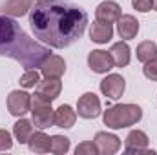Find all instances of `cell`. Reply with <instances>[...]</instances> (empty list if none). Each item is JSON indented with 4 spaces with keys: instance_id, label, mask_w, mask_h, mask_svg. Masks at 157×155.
<instances>
[{
    "instance_id": "cell-25",
    "label": "cell",
    "mask_w": 157,
    "mask_h": 155,
    "mask_svg": "<svg viewBox=\"0 0 157 155\" xmlns=\"http://www.w3.org/2000/svg\"><path fill=\"white\" fill-rule=\"evenodd\" d=\"M143 73H144V77H146V78L155 80V82H157V57H155V59H152L150 62H146V64H144Z\"/></svg>"
},
{
    "instance_id": "cell-17",
    "label": "cell",
    "mask_w": 157,
    "mask_h": 155,
    "mask_svg": "<svg viewBox=\"0 0 157 155\" xmlns=\"http://www.w3.org/2000/svg\"><path fill=\"white\" fill-rule=\"evenodd\" d=\"M29 9H31V0H7L2 6V11L7 17H24Z\"/></svg>"
},
{
    "instance_id": "cell-18",
    "label": "cell",
    "mask_w": 157,
    "mask_h": 155,
    "mask_svg": "<svg viewBox=\"0 0 157 155\" xmlns=\"http://www.w3.org/2000/svg\"><path fill=\"white\" fill-rule=\"evenodd\" d=\"M110 55H112L113 64L117 68H124L130 64V47L126 42H115L110 49Z\"/></svg>"
},
{
    "instance_id": "cell-26",
    "label": "cell",
    "mask_w": 157,
    "mask_h": 155,
    "mask_svg": "<svg viewBox=\"0 0 157 155\" xmlns=\"http://www.w3.org/2000/svg\"><path fill=\"white\" fill-rule=\"evenodd\" d=\"M11 146H13L11 133H9V131H6V130H0V152L11 150Z\"/></svg>"
},
{
    "instance_id": "cell-23",
    "label": "cell",
    "mask_w": 157,
    "mask_h": 155,
    "mask_svg": "<svg viewBox=\"0 0 157 155\" xmlns=\"http://www.w3.org/2000/svg\"><path fill=\"white\" fill-rule=\"evenodd\" d=\"M40 82V75L37 70H26V73L20 77V86L22 88H35Z\"/></svg>"
},
{
    "instance_id": "cell-12",
    "label": "cell",
    "mask_w": 157,
    "mask_h": 155,
    "mask_svg": "<svg viewBox=\"0 0 157 155\" xmlns=\"http://www.w3.org/2000/svg\"><path fill=\"white\" fill-rule=\"evenodd\" d=\"M95 17L99 22H104V24H113L115 20H119L121 17V6L117 2H112V0H106V2H101L95 9Z\"/></svg>"
},
{
    "instance_id": "cell-1",
    "label": "cell",
    "mask_w": 157,
    "mask_h": 155,
    "mask_svg": "<svg viewBox=\"0 0 157 155\" xmlns=\"http://www.w3.org/2000/svg\"><path fill=\"white\" fill-rule=\"evenodd\" d=\"M29 26L44 44L64 49L84 35L88 13L71 0H39L29 9Z\"/></svg>"
},
{
    "instance_id": "cell-20",
    "label": "cell",
    "mask_w": 157,
    "mask_h": 155,
    "mask_svg": "<svg viewBox=\"0 0 157 155\" xmlns=\"http://www.w3.org/2000/svg\"><path fill=\"white\" fill-rule=\"evenodd\" d=\"M13 133H15V139L20 142V144H26L29 141V137L33 135V126L28 119H20L15 122L13 126Z\"/></svg>"
},
{
    "instance_id": "cell-24",
    "label": "cell",
    "mask_w": 157,
    "mask_h": 155,
    "mask_svg": "<svg viewBox=\"0 0 157 155\" xmlns=\"http://www.w3.org/2000/svg\"><path fill=\"white\" fill-rule=\"evenodd\" d=\"M75 153L77 155H97L99 150H97V144H95V142L86 141V142L78 144L77 148H75Z\"/></svg>"
},
{
    "instance_id": "cell-28",
    "label": "cell",
    "mask_w": 157,
    "mask_h": 155,
    "mask_svg": "<svg viewBox=\"0 0 157 155\" xmlns=\"http://www.w3.org/2000/svg\"><path fill=\"white\" fill-rule=\"evenodd\" d=\"M154 9L157 11V0H154Z\"/></svg>"
},
{
    "instance_id": "cell-22",
    "label": "cell",
    "mask_w": 157,
    "mask_h": 155,
    "mask_svg": "<svg viewBox=\"0 0 157 155\" xmlns=\"http://www.w3.org/2000/svg\"><path fill=\"white\" fill-rule=\"evenodd\" d=\"M70 150V139L68 137H62V135H53L51 137V142H49V152L57 155H64Z\"/></svg>"
},
{
    "instance_id": "cell-4",
    "label": "cell",
    "mask_w": 157,
    "mask_h": 155,
    "mask_svg": "<svg viewBox=\"0 0 157 155\" xmlns=\"http://www.w3.org/2000/svg\"><path fill=\"white\" fill-rule=\"evenodd\" d=\"M31 117H33V124L40 130H46L55 124V110L51 108L49 102H42V100L33 99L31 100Z\"/></svg>"
},
{
    "instance_id": "cell-11",
    "label": "cell",
    "mask_w": 157,
    "mask_h": 155,
    "mask_svg": "<svg viewBox=\"0 0 157 155\" xmlns=\"http://www.w3.org/2000/svg\"><path fill=\"white\" fill-rule=\"evenodd\" d=\"M93 141L97 144L99 153L102 155H112L121 148V139L117 135H113V133H108V131H99Z\"/></svg>"
},
{
    "instance_id": "cell-19",
    "label": "cell",
    "mask_w": 157,
    "mask_h": 155,
    "mask_svg": "<svg viewBox=\"0 0 157 155\" xmlns=\"http://www.w3.org/2000/svg\"><path fill=\"white\" fill-rule=\"evenodd\" d=\"M49 142H51V137H48L44 131H33V135L28 141L29 150L35 152V153H46V152H49Z\"/></svg>"
},
{
    "instance_id": "cell-8",
    "label": "cell",
    "mask_w": 157,
    "mask_h": 155,
    "mask_svg": "<svg viewBox=\"0 0 157 155\" xmlns=\"http://www.w3.org/2000/svg\"><path fill=\"white\" fill-rule=\"evenodd\" d=\"M77 112H78V117L82 119H95L99 117L101 113V100L95 93L88 91L84 93L77 102Z\"/></svg>"
},
{
    "instance_id": "cell-14",
    "label": "cell",
    "mask_w": 157,
    "mask_h": 155,
    "mask_svg": "<svg viewBox=\"0 0 157 155\" xmlns=\"http://www.w3.org/2000/svg\"><path fill=\"white\" fill-rule=\"evenodd\" d=\"M42 70V75L44 77H51V78H60L66 71V62L62 57L59 55H49L46 59V62L40 66Z\"/></svg>"
},
{
    "instance_id": "cell-27",
    "label": "cell",
    "mask_w": 157,
    "mask_h": 155,
    "mask_svg": "<svg viewBox=\"0 0 157 155\" xmlns=\"http://www.w3.org/2000/svg\"><path fill=\"white\" fill-rule=\"evenodd\" d=\"M132 6L139 11V13H148L154 7V0H132Z\"/></svg>"
},
{
    "instance_id": "cell-7",
    "label": "cell",
    "mask_w": 157,
    "mask_h": 155,
    "mask_svg": "<svg viewBox=\"0 0 157 155\" xmlns=\"http://www.w3.org/2000/svg\"><path fill=\"white\" fill-rule=\"evenodd\" d=\"M148 135L141 130H133L128 133L124 150L128 153H144V155H154V150H148Z\"/></svg>"
},
{
    "instance_id": "cell-15",
    "label": "cell",
    "mask_w": 157,
    "mask_h": 155,
    "mask_svg": "<svg viewBox=\"0 0 157 155\" xmlns=\"http://www.w3.org/2000/svg\"><path fill=\"white\" fill-rule=\"evenodd\" d=\"M90 37L93 42L97 44H106L108 40L113 37V28L112 24H104V22H93L91 24V29H90Z\"/></svg>"
},
{
    "instance_id": "cell-21",
    "label": "cell",
    "mask_w": 157,
    "mask_h": 155,
    "mask_svg": "<svg viewBox=\"0 0 157 155\" xmlns=\"http://www.w3.org/2000/svg\"><path fill=\"white\" fill-rule=\"evenodd\" d=\"M155 57H157L155 42H152V40H144V42H141V44L137 46V60H139V62L146 64V62H150V60L155 59Z\"/></svg>"
},
{
    "instance_id": "cell-6",
    "label": "cell",
    "mask_w": 157,
    "mask_h": 155,
    "mask_svg": "<svg viewBox=\"0 0 157 155\" xmlns=\"http://www.w3.org/2000/svg\"><path fill=\"white\" fill-rule=\"evenodd\" d=\"M7 110L15 117L26 115L31 110V95L26 93V91H20V89L11 91L9 97H7Z\"/></svg>"
},
{
    "instance_id": "cell-5",
    "label": "cell",
    "mask_w": 157,
    "mask_h": 155,
    "mask_svg": "<svg viewBox=\"0 0 157 155\" xmlns=\"http://www.w3.org/2000/svg\"><path fill=\"white\" fill-rule=\"evenodd\" d=\"M60 89H62V82L60 78H51L46 77L44 80H40L39 84L35 86V99L42 100V102H53L59 95H60Z\"/></svg>"
},
{
    "instance_id": "cell-13",
    "label": "cell",
    "mask_w": 157,
    "mask_h": 155,
    "mask_svg": "<svg viewBox=\"0 0 157 155\" xmlns=\"http://www.w3.org/2000/svg\"><path fill=\"white\" fill-rule=\"evenodd\" d=\"M117 33L122 40H132L139 33V22L133 15H121L117 20Z\"/></svg>"
},
{
    "instance_id": "cell-16",
    "label": "cell",
    "mask_w": 157,
    "mask_h": 155,
    "mask_svg": "<svg viewBox=\"0 0 157 155\" xmlns=\"http://www.w3.org/2000/svg\"><path fill=\"white\" fill-rule=\"evenodd\" d=\"M77 120V113L70 104H62L55 110V124L59 128H71Z\"/></svg>"
},
{
    "instance_id": "cell-3",
    "label": "cell",
    "mask_w": 157,
    "mask_h": 155,
    "mask_svg": "<svg viewBox=\"0 0 157 155\" xmlns=\"http://www.w3.org/2000/svg\"><path fill=\"white\" fill-rule=\"evenodd\" d=\"M141 117H143V110L137 104H115L104 112L102 120L108 128L121 130V128L137 124L141 120Z\"/></svg>"
},
{
    "instance_id": "cell-2",
    "label": "cell",
    "mask_w": 157,
    "mask_h": 155,
    "mask_svg": "<svg viewBox=\"0 0 157 155\" xmlns=\"http://www.w3.org/2000/svg\"><path fill=\"white\" fill-rule=\"evenodd\" d=\"M0 55L15 59L26 70H35L46 62L51 51L31 39L15 18L0 15Z\"/></svg>"
},
{
    "instance_id": "cell-10",
    "label": "cell",
    "mask_w": 157,
    "mask_h": 155,
    "mask_svg": "<svg viewBox=\"0 0 157 155\" xmlns=\"http://www.w3.org/2000/svg\"><path fill=\"white\" fill-rule=\"evenodd\" d=\"M88 66L95 71V73H108L115 64L113 59L110 55V51H102V49H95L88 55Z\"/></svg>"
},
{
    "instance_id": "cell-9",
    "label": "cell",
    "mask_w": 157,
    "mask_h": 155,
    "mask_svg": "<svg viewBox=\"0 0 157 155\" xmlns=\"http://www.w3.org/2000/svg\"><path fill=\"white\" fill-rule=\"evenodd\" d=\"M124 89H126V82L117 73H112V75H108L106 78L101 80V91L108 99H113V100L121 99L122 93H124Z\"/></svg>"
}]
</instances>
